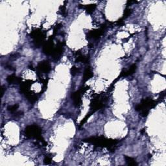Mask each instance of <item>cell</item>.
<instances>
[{
	"label": "cell",
	"instance_id": "cell-16",
	"mask_svg": "<svg viewBox=\"0 0 166 166\" xmlns=\"http://www.w3.org/2000/svg\"><path fill=\"white\" fill-rule=\"evenodd\" d=\"M18 108V105L15 104L14 105L9 106L7 107V110L9 111L12 112V113H15V112H17V109Z\"/></svg>",
	"mask_w": 166,
	"mask_h": 166
},
{
	"label": "cell",
	"instance_id": "cell-5",
	"mask_svg": "<svg viewBox=\"0 0 166 166\" xmlns=\"http://www.w3.org/2000/svg\"><path fill=\"white\" fill-rule=\"evenodd\" d=\"M106 28V25L103 24L99 29L90 31V32H88V33L87 34V38H88V39H94V40L98 39L101 37L102 34L104 33Z\"/></svg>",
	"mask_w": 166,
	"mask_h": 166
},
{
	"label": "cell",
	"instance_id": "cell-3",
	"mask_svg": "<svg viewBox=\"0 0 166 166\" xmlns=\"http://www.w3.org/2000/svg\"><path fill=\"white\" fill-rule=\"evenodd\" d=\"M25 133H26V136L27 137L30 138H36L41 141V142L43 143H45L44 140L42 139V137L41 136L42 129L38 125H32L27 126L26 128Z\"/></svg>",
	"mask_w": 166,
	"mask_h": 166
},
{
	"label": "cell",
	"instance_id": "cell-14",
	"mask_svg": "<svg viewBox=\"0 0 166 166\" xmlns=\"http://www.w3.org/2000/svg\"><path fill=\"white\" fill-rule=\"evenodd\" d=\"M83 8L85 9L86 12L88 14H92V12L95 11L96 8V5L95 4H90V5H86L83 6Z\"/></svg>",
	"mask_w": 166,
	"mask_h": 166
},
{
	"label": "cell",
	"instance_id": "cell-1",
	"mask_svg": "<svg viewBox=\"0 0 166 166\" xmlns=\"http://www.w3.org/2000/svg\"><path fill=\"white\" fill-rule=\"evenodd\" d=\"M83 142L86 143H90L95 144L97 146L101 147H107V148H111V147L115 146L118 143V141L116 140H109L106 139L105 137H90L86 139L83 140Z\"/></svg>",
	"mask_w": 166,
	"mask_h": 166
},
{
	"label": "cell",
	"instance_id": "cell-10",
	"mask_svg": "<svg viewBox=\"0 0 166 166\" xmlns=\"http://www.w3.org/2000/svg\"><path fill=\"white\" fill-rule=\"evenodd\" d=\"M136 65L135 64H134L131 66L128 70L125 71L124 72H122L120 77H118V79H120L121 77H127L128 76H131V75H133L134 72L136 71Z\"/></svg>",
	"mask_w": 166,
	"mask_h": 166
},
{
	"label": "cell",
	"instance_id": "cell-7",
	"mask_svg": "<svg viewBox=\"0 0 166 166\" xmlns=\"http://www.w3.org/2000/svg\"><path fill=\"white\" fill-rule=\"evenodd\" d=\"M54 43H53V38L52 36L50 37L48 41L47 42L43 47V52L46 55H51L54 50Z\"/></svg>",
	"mask_w": 166,
	"mask_h": 166
},
{
	"label": "cell",
	"instance_id": "cell-13",
	"mask_svg": "<svg viewBox=\"0 0 166 166\" xmlns=\"http://www.w3.org/2000/svg\"><path fill=\"white\" fill-rule=\"evenodd\" d=\"M77 55H78V56L76 58V62H81L83 63H87L89 60L88 57L81 55L79 53H77Z\"/></svg>",
	"mask_w": 166,
	"mask_h": 166
},
{
	"label": "cell",
	"instance_id": "cell-9",
	"mask_svg": "<svg viewBox=\"0 0 166 166\" xmlns=\"http://www.w3.org/2000/svg\"><path fill=\"white\" fill-rule=\"evenodd\" d=\"M63 51H64V43L59 42L57 47L55 48L54 50H53V53L51 55L53 56V58H54L55 60H58V58L61 57L62 53H63Z\"/></svg>",
	"mask_w": 166,
	"mask_h": 166
},
{
	"label": "cell",
	"instance_id": "cell-15",
	"mask_svg": "<svg viewBox=\"0 0 166 166\" xmlns=\"http://www.w3.org/2000/svg\"><path fill=\"white\" fill-rule=\"evenodd\" d=\"M124 158L128 165H138L136 160L134 158L129 157V156H125Z\"/></svg>",
	"mask_w": 166,
	"mask_h": 166
},
{
	"label": "cell",
	"instance_id": "cell-4",
	"mask_svg": "<svg viewBox=\"0 0 166 166\" xmlns=\"http://www.w3.org/2000/svg\"><path fill=\"white\" fill-rule=\"evenodd\" d=\"M31 37L33 38L34 43L36 46H40L45 39L46 34L40 29H35L31 33Z\"/></svg>",
	"mask_w": 166,
	"mask_h": 166
},
{
	"label": "cell",
	"instance_id": "cell-17",
	"mask_svg": "<svg viewBox=\"0 0 166 166\" xmlns=\"http://www.w3.org/2000/svg\"><path fill=\"white\" fill-rule=\"evenodd\" d=\"M131 14V10L129 9V8H128L127 7L126 9H125V10L124 11V14H123V17L122 18L123 19H125V18H127V17L129 16Z\"/></svg>",
	"mask_w": 166,
	"mask_h": 166
},
{
	"label": "cell",
	"instance_id": "cell-11",
	"mask_svg": "<svg viewBox=\"0 0 166 166\" xmlns=\"http://www.w3.org/2000/svg\"><path fill=\"white\" fill-rule=\"evenodd\" d=\"M7 81L9 84H19L21 81V79L16 77L14 74H12L7 77Z\"/></svg>",
	"mask_w": 166,
	"mask_h": 166
},
{
	"label": "cell",
	"instance_id": "cell-8",
	"mask_svg": "<svg viewBox=\"0 0 166 166\" xmlns=\"http://www.w3.org/2000/svg\"><path fill=\"white\" fill-rule=\"evenodd\" d=\"M37 70H38V73H49V71L51 70V66L48 61H44L40 62L37 66Z\"/></svg>",
	"mask_w": 166,
	"mask_h": 166
},
{
	"label": "cell",
	"instance_id": "cell-12",
	"mask_svg": "<svg viewBox=\"0 0 166 166\" xmlns=\"http://www.w3.org/2000/svg\"><path fill=\"white\" fill-rule=\"evenodd\" d=\"M93 77V73L91 69L90 68H87L84 73V76H83V81L86 82L88 80H89Z\"/></svg>",
	"mask_w": 166,
	"mask_h": 166
},
{
	"label": "cell",
	"instance_id": "cell-19",
	"mask_svg": "<svg viewBox=\"0 0 166 166\" xmlns=\"http://www.w3.org/2000/svg\"><path fill=\"white\" fill-rule=\"evenodd\" d=\"M51 161H52L51 158H49V156H46V157L44 158V160H43L45 164H50L51 163Z\"/></svg>",
	"mask_w": 166,
	"mask_h": 166
},
{
	"label": "cell",
	"instance_id": "cell-6",
	"mask_svg": "<svg viewBox=\"0 0 166 166\" xmlns=\"http://www.w3.org/2000/svg\"><path fill=\"white\" fill-rule=\"evenodd\" d=\"M86 89L82 88L79 91H77L76 92H73L71 93V98L73 100L74 105L77 106V107H79V106L82 104V99H81V97H82L83 93L86 92Z\"/></svg>",
	"mask_w": 166,
	"mask_h": 166
},
{
	"label": "cell",
	"instance_id": "cell-20",
	"mask_svg": "<svg viewBox=\"0 0 166 166\" xmlns=\"http://www.w3.org/2000/svg\"><path fill=\"white\" fill-rule=\"evenodd\" d=\"M5 92V91H4V88L2 86V88H1V97L4 95V93Z\"/></svg>",
	"mask_w": 166,
	"mask_h": 166
},
{
	"label": "cell",
	"instance_id": "cell-2",
	"mask_svg": "<svg viewBox=\"0 0 166 166\" xmlns=\"http://www.w3.org/2000/svg\"><path fill=\"white\" fill-rule=\"evenodd\" d=\"M157 105V102L151 98H146L143 99L139 105L136 106V110L140 112V115L143 117L148 115L150 110L155 108Z\"/></svg>",
	"mask_w": 166,
	"mask_h": 166
},
{
	"label": "cell",
	"instance_id": "cell-18",
	"mask_svg": "<svg viewBox=\"0 0 166 166\" xmlns=\"http://www.w3.org/2000/svg\"><path fill=\"white\" fill-rule=\"evenodd\" d=\"M70 72H71V75H73V76H76V74H77L79 72V70L77 68L73 66L71 68V69L70 70Z\"/></svg>",
	"mask_w": 166,
	"mask_h": 166
}]
</instances>
